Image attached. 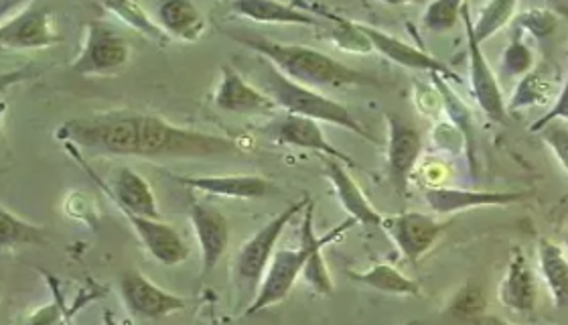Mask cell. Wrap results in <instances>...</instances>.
Here are the masks:
<instances>
[{"label": "cell", "instance_id": "cell-1", "mask_svg": "<svg viewBox=\"0 0 568 325\" xmlns=\"http://www.w3.org/2000/svg\"><path fill=\"white\" fill-rule=\"evenodd\" d=\"M225 35L234 39L240 45L256 51L262 60L273 63L274 70L283 73L284 78L311 90L323 88H352V85H378V80L367 73L354 70L342 61L333 60L332 55L305 48V45H288L276 43L264 37L250 35L242 31H225Z\"/></svg>", "mask_w": 568, "mask_h": 325}, {"label": "cell", "instance_id": "cell-2", "mask_svg": "<svg viewBox=\"0 0 568 325\" xmlns=\"http://www.w3.org/2000/svg\"><path fill=\"white\" fill-rule=\"evenodd\" d=\"M242 146L234 139L220 134L200 133L175 126L154 114L136 116V143L134 158L149 161L163 159H203L240 153Z\"/></svg>", "mask_w": 568, "mask_h": 325}, {"label": "cell", "instance_id": "cell-3", "mask_svg": "<svg viewBox=\"0 0 568 325\" xmlns=\"http://www.w3.org/2000/svg\"><path fill=\"white\" fill-rule=\"evenodd\" d=\"M258 80H261L258 85L262 84V92H266L268 97L273 98L274 104L286 114L335 124V126H342L345 131L366 139L367 143L379 145L378 139L369 133L366 126L355 119L354 112L344 106L342 102L323 97L317 90H311V88H305V85L296 84L293 80L284 78L283 73L274 70L273 63H268L266 60L262 61Z\"/></svg>", "mask_w": 568, "mask_h": 325}, {"label": "cell", "instance_id": "cell-4", "mask_svg": "<svg viewBox=\"0 0 568 325\" xmlns=\"http://www.w3.org/2000/svg\"><path fill=\"white\" fill-rule=\"evenodd\" d=\"M313 207L315 205L311 202V205L305 210V222H303V228H301V244H298V248H281V251H276L273 263H271L266 275H264L258 295L246 307L244 317L261 314V312L273 307L276 303L284 302L291 295L293 287H295L296 278L305 273V266H307L313 251L320 248V246L332 244L339 236H344L347 230L357 224L355 220L347 217L344 224L335 226L329 234L317 236L315 230H313Z\"/></svg>", "mask_w": 568, "mask_h": 325}, {"label": "cell", "instance_id": "cell-5", "mask_svg": "<svg viewBox=\"0 0 568 325\" xmlns=\"http://www.w3.org/2000/svg\"><path fill=\"white\" fill-rule=\"evenodd\" d=\"M308 205H311L308 195L295 204L288 205L240 248L236 261H234V268H232V277H234V285H236L240 297H248L250 303L254 302V297L261 290L264 275L276 254V242L281 238L284 228L291 224V220L298 212H305Z\"/></svg>", "mask_w": 568, "mask_h": 325}, {"label": "cell", "instance_id": "cell-6", "mask_svg": "<svg viewBox=\"0 0 568 325\" xmlns=\"http://www.w3.org/2000/svg\"><path fill=\"white\" fill-rule=\"evenodd\" d=\"M132 60L129 39L104 21H90L83 27L80 53L71 61V72L83 78L119 75Z\"/></svg>", "mask_w": 568, "mask_h": 325}, {"label": "cell", "instance_id": "cell-7", "mask_svg": "<svg viewBox=\"0 0 568 325\" xmlns=\"http://www.w3.org/2000/svg\"><path fill=\"white\" fill-rule=\"evenodd\" d=\"M449 226L450 222H438L437 217L420 212L394 214L382 222V230L398 246L404 258L415 266L440 241Z\"/></svg>", "mask_w": 568, "mask_h": 325}, {"label": "cell", "instance_id": "cell-8", "mask_svg": "<svg viewBox=\"0 0 568 325\" xmlns=\"http://www.w3.org/2000/svg\"><path fill=\"white\" fill-rule=\"evenodd\" d=\"M60 41L53 14L45 4H24L23 11L0 24V45L4 49H48Z\"/></svg>", "mask_w": 568, "mask_h": 325}, {"label": "cell", "instance_id": "cell-9", "mask_svg": "<svg viewBox=\"0 0 568 325\" xmlns=\"http://www.w3.org/2000/svg\"><path fill=\"white\" fill-rule=\"evenodd\" d=\"M261 133L271 139L276 145L298 146L307 151H317L323 158L337 159L345 163L347 167H355L354 159L345 155L344 151L335 146L325 139L321 131L320 122L295 116V114H276L266 124H262Z\"/></svg>", "mask_w": 568, "mask_h": 325}, {"label": "cell", "instance_id": "cell-10", "mask_svg": "<svg viewBox=\"0 0 568 325\" xmlns=\"http://www.w3.org/2000/svg\"><path fill=\"white\" fill-rule=\"evenodd\" d=\"M388 122V177L400 197L408 193V181L423 155V136L415 124L396 112L386 114Z\"/></svg>", "mask_w": 568, "mask_h": 325}, {"label": "cell", "instance_id": "cell-11", "mask_svg": "<svg viewBox=\"0 0 568 325\" xmlns=\"http://www.w3.org/2000/svg\"><path fill=\"white\" fill-rule=\"evenodd\" d=\"M462 19L463 24H465V31H467L469 78H471L475 100H477L479 109L486 112L489 121L506 122L508 121V106L504 102V92L499 88L496 73L487 63L481 45L475 41L474 24H471V14H469V7L467 4H463Z\"/></svg>", "mask_w": 568, "mask_h": 325}, {"label": "cell", "instance_id": "cell-12", "mask_svg": "<svg viewBox=\"0 0 568 325\" xmlns=\"http://www.w3.org/2000/svg\"><path fill=\"white\" fill-rule=\"evenodd\" d=\"M73 158L82 163L83 167L88 169V173L94 177L95 183L104 190L106 195H110L112 204L119 207L120 212H131L134 216L151 217V220H161V212H159V204L154 197L153 190L149 185V181L142 177L141 173H136L131 167H120L112 180V185H106L104 181L95 175L92 169L85 165V161L73 151V146L68 145Z\"/></svg>", "mask_w": 568, "mask_h": 325}, {"label": "cell", "instance_id": "cell-13", "mask_svg": "<svg viewBox=\"0 0 568 325\" xmlns=\"http://www.w3.org/2000/svg\"><path fill=\"white\" fill-rule=\"evenodd\" d=\"M120 295L126 309L144 319H163L187 307V302L183 297L173 295L171 291L161 290L139 271H129L122 275Z\"/></svg>", "mask_w": 568, "mask_h": 325}, {"label": "cell", "instance_id": "cell-14", "mask_svg": "<svg viewBox=\"0 0 568 325\" xmlns=\"http://www.w3.org/2000/svg\"><path fill=\"white\" fill-rule=\"evenodd\" d=\"M213 104L224 112L234 114H273L276 116L278 106L273 98L262 92L258 85L250 84L242 73L232 65H222L220 82L213 92Z\"/></svg>", "mask_w": 568, "mask_h": 325}, {"label": "cell", "instance_id": "cell-15", "mask_svg": "<svg viewBox=\"0 0 568 325\" xmlns=\"http://www.w3.org/2000/svg\"><path fill=\"white\" fill-rule=\"evenodd\" d=\"M191 226L197 234L202 253V278H207L220 265L230 242V222L213 205L193 202L190 205Z\"/></svg>", "mask_w": 568, "mask_h": 325}, {"label": "cell", "instance_id": "cell-16", "mask_svg": "<svg viewBox=\"0 0 568 325\" xmlns=\"http://www.w3.org/2000/svg\"><path fill=\"white\" fill-rule=\"evenodd\" d=\"M120 214L126 217L136 238L141 241L142 246L149 251L154 261H159L161 265L165 266L181 265L187 261L190 246L185 244L181 234L173 226H169L161 220L134 216L131 212H120Z\"/></svg>", "mask_w": 568, "mask_h": 325}, {"label": "cell", "instance_id": "cell-17", "mask_svg": "<svg viewBox=\"0 0 568 325\" xmlns=\"http://www.w3.org/2000/svg\"><path fill=\"white\" fill-rule=\"evenodd\" d=\"M497 299L514 314L530 315L536 309L538 283L532 266L518 246L509 254L506 273L497 287Z\"/></svg>", "mask_w": 568, "mask_h": 325}, {"label": "cell", "instance_id": "cell-18", "mask_svg": "<svg viewBox=\"0 0 568 325\" xmlns=\"http://www.w3.org/2000/svg\"><path fill=\"white\" fill-rule=\"evenodd\" d=\"M357 27L367 37V41L372 43L374 51L382 53L386 60L394 61V63L408 68V70L430 72L433 75H447L450 80L459 82V75L450 72L449 65H445L443 61L435 60L433 55H428L425 51L413 48V45L404 43L400 39L379 31L376 27H369V24L364 23H357Z\"/></svg>", "mask_w": 568, "mask_h": 325}, {"label": "cell", "instance_id": "cell-19", "mask_svg": "<svg viewBox=\"0 0 568 325\" xmlns=\"http://www.w3.org/2000/svg\"><path fill=\"white\" fill-rule=\"evenodd\" d=\"M323 171L332 183L339 204L344 205L345 212L349 214L352 220H355L362 226H366V228H382L384 216L379 214L374 205L369 204L366 193L362 192V187L349 175L345 163L337 161V159L323 158Z\"/></svg>", "mask_w": 568, "mask_h": 325}, {"label": "cell", "instance_id": "cell-20", "mask_svg": "<svg viewBox=\"0 0 568 325\" xmlns=\"http://www.w3.org/2000/svg\"><path fill=\"white\" fill-rule=\"evenodd\" d=\"M530 197V192H479V190H453V187H425L428 207L437 214H453L489 205H511Z\"/></svg>", "mask_w": 568, "mask_h": 325}, {"label": "cell", "instance_id": "cell-21", "mask_svg": "<svg viewBox=\"0 0 568 325\" xmlns=\"http://www.w3.org/2000/svg\"><path fill=\"white\" fill-rule=\"evenodd\" d=\"M171 180L187 185L195 192L212 193L232 200H262L274 192V183L262 175H210V177H179Z\"/></svg>", "mask_w": 568, "mask_h": 325}, {"label": "cell", "instance_id": "cell-22", "mask_svg": "<svg viewBox=\"0 0 568 325\" xmlns=\"http://www.w3.org/2000/svg\"><path fill=\"white\" fill-rule=\"evenodd\" d=\"M230 11L237 17L264 24H303V27H321L317 14L301 9L298 4L283 2H266V0H237L230 4Z\"/></svg>", "mask_w": 568, "mask_h": 325}, {"label": "cell", "instance_id": "cell-23", "mask_svg": "<svg viewBox=\"0 0 568 325\" xmlns=\"http://www.w3.org/2000/svg\"><path fill=\"white\" fill-rule=\"evenodd\" d=\"M159 24L166 31L171 39L181 41H200L205 33V19L202 11L187 0H169L156 9Z\"/></svg>", "mask_w": 568, "mask_h": 325}, {"label": "cell", "instance_id": "cell-24", "mask_svg": "<svg viewBox=\"0 0 568 325\" xmlns=\"http://www.w3.org/2000/svg\"><path fill=\"white\" fill-rule=\"evenodd\" d=\"M538 268L545 278L550 299L558 309H568V258L555 242H538Z\"/></svg>", "mask_w": 568, "mask_h": 325}, {"label": "cell", "instance_id": "cell-25", "mask_svg": "<svg viewBox=\"0 0 568 325\" xmlns=\"http://www.w3.org/2000/svg\"><path fill=\"white\" fill-rule=\"evenodd\" d=\"M347 277L369 287V290L382 291L388 295H410V297H420L423 295V287L415 278L406 277L398 268L392 265H374L367 271H352L347 268Z\"/></svg>", "mask_w": 568, "mask_h": 325}, {"label": "cell", "instance_id": "cell-26", "mask_svg": "<svg viewBox=\"0 0 568 325\" xmlns=\"http://www.w3.org/2000/svg\"><path fill=\"white\" fill-rule=\"evenodd\" d=\"M555 90V80L546 68L532 70L528 75L521 78L520 84L516 88V94L511 97L508 104V114L518 112V110L530 109V106H540L552 97Z\"/></svg>", "mask_w": 568, "mask_h": 325}, {"label": "cell", "instance_id": "cell-27", "mask_svg": "<svg viewBox=\"0 0 568 325\" xmlns=\"http://www.w3.org/2000/svg\"><path fill=\"white\" fill-rule=\"evenodd\" d=\"M104 9L116 14L122 23L129 24L141 35L149 37L156 45H166L171 41L165 29L161 24L154 23L153 19L136 2H110V4H104Z\"/></svg>", "mask_w": 568, "mask_h": 325}, {"label": "cell", "instance_id": "cell-28", "mask_svg": "<svg viewBox=\"0 0 568 325\" xmlns=\"http://www.w3.org/2000/svg\"><path fill=\"white\" fill-rule=\"evenodd\" d=\"M0 242L4 248L11 246H23V244H43L45 232L41 226L31 222H24L23 217L14 216L11 210L2 207V220H0Z\"/></svg>", "mask_w": 568, "mask_h": 325}, {"label": "cell", "instance_id": "cell-29", "mask_svg": "<svg viewBox=\"0 0 568 325\" xmlns=\"http://www.w3.org/2000/svg\"><path fill=\"white\" fill-rule=\"evenodd\" d=\"M516 9H518V4L511 2V0L489 2L479 14L477 23L474 24L475 41L481 45L484 41L496 35L497 31H501L514 19Z\"/></svg>", "mask_w": 568, "mask_h": 325}, {"label": "cell", "instance_id": "cell-30", "mask_svg": "<svg viewBox=\"0 0 568 325\" xmlns=\"http://www.w3.org/2000/svg\"><path fill=\"white\" fill-rule=\"evenodd\" d=\"M486 295H484L481 287L475 285V283H469L453 297L447 314L457 317L459 322H474V319H479V317L486 315Z\"/></svg>", "mask_w": 568, "mask_h": 325}, {"label": "cell", "instance_id": "cell-31", "mask_svg": "<svg viewBox=\"0 0 568 325\" xmlns=\"http://www.w3.org/2000/svg\"><path fill=\"white\" fill-rule=\"evenodd\" d=\"M463 4L459 0L430 2L423 17V27L430 33H447L462 19Z\"/></svg>", "mask_w": 568, "mask_h": 325}, {"label": "cell", "instance_id": "cell-32", "mask_svg": "<svg viewBox=\"0 0 568 325\" xmlns=\"http://www.w3.org/2000/svg\"><path fill=\"white\" fill-rule=\"evenodd\" d=\"M501 70L509 78H524L534 70L532 49L528 48L521 37H514L504 55H501Z\"/></svg>", "mask_w": 568, "mask_h": 325}, {"label": "cell", "instance_id": "cell-33", "mask_svg": "<svg viewBox=\"0 0 568 325\" xmlns=\"http://www.w3.org/2000/svg\"><path fill=\"white\" fill-rule=\"evenodd\" d=\"M540 136L546 145L552 149L555 158L562 169L568 173V122L567 121H552L546 124L545 129L540 131Z\"/></svg>", "mask_w": 568, "mask_h": 325}, {"label": "cell", "instance_id": "cell-34", "mask_svg": "<svg viewBox=\"0 0 568 325\" xmlns=\"http://www.w3.org/2000/svg\"><path fill=\"white\" fill-rule=\"evenodd\" d=\"M557 14L545 11V9L526 11L518 19V27H520L521 31L532 33L536 39H545V37L552 35V31L557 29Z\"/></svg>", "mask_w": 568, "mask_h": 325}, {"label": "cell", "instance_id": "cell-35", "mask_svg": "<svg viewBox=\"0 0 568 325\" xmlns=\"http://www.w3.org/2000/svg\"><path fill=\"white\" fill-rule=\"evenodd\" d=\"M552 121H567L568 122V75L567 80H565V84L560 88V92H558L557 102H555V106L550 109L548 114L545 116H540L538 121L532 122L530 124V133H540L542 129H545L548 122Z\"/></svg>", "mask_w": 568, "mask_h": 325}, {"label": "cell", "instance_id": "cell-36", "mask_svg": "<svg viewBox=\"0 0 568 325\" xmlns=\"http://www.w3.org/2000/svg\"><path fill=\"white\" fill-rule=\"evenodd\" d=\"M475 324L477 325H514L509 324V322H504V319H499L496 315H484V317H479V319H475Z\"/></svg>", "mask_w": 568, "mask_h": 325}, {"label": "cell", "instance_id": "cell-37", "mask_svg": "<svg viewBox=\"0 0 568 325\" xmlns=\"http://www.w3.org/2000/svg\"><path fill=\"white\" fill-rule=\"evenodd\" d=\"M104 325H119L116 324V319H114V317H112V314H104Z\"/></svg>", "mask_w": 568, "mask_h": 325}, {"label": "cell", "instance_id": "cell-38", "mask_svg": "<svg viewBox=\"0 0 568 325\" xmlns=\"http://www.w3.org/2000/svg\"><path fill=\"white\" fill-rule=\"evenodd\" d=\"M408 325H435V324H408ZM447 325H477L474 322H457V324H447Z\"/></svg>", "mask_w": 568, "mask_h": 325}, {"label": "cell", "instance_id": "cell-39", "mask_svg": "<svg viewBox=\"0 0 568 325\" xmlns=\"http://www.w3.org/2000/svg\"><path fill=\"white\" fill-rule=\"evenodd\" d=\"M65 325H73L71 324L70 315H65Z\"/></svg>", "mask_w": 568, "mask_h": 325}, {"label": "cell", "instance_id": "cell-40", "mask_svg": "<svg viewBox=\"0 0 568 325\" xmlns=\"http://www.w3.org/2000/svg\"><path fill=\"white\" fill-rule=\"evenodd\" d=\"M565 241H567V246H568V232H567V238H565Z\"/></svg>", "mask_w": 568, "mask_h": 325}]
</instances>
